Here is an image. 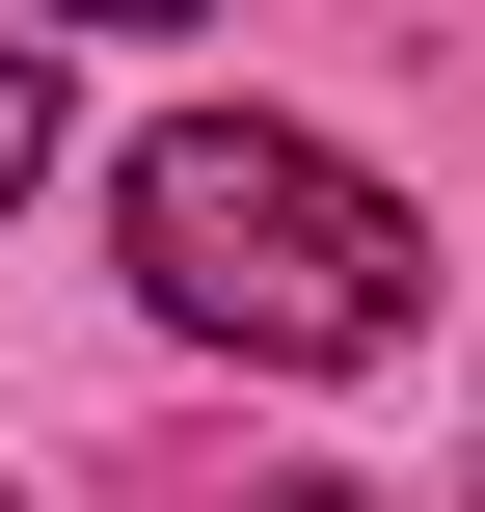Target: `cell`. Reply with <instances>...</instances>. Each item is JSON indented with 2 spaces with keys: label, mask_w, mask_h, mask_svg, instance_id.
I'll list each match as a JSON object with an SVG mask.
<instances>
[{
  "label": "cell",
  "mask_w": 485,
  "mask_h": 512,
  "mask_svg": "<svg viewBox=\"0 0 485 512\" xmlns=\"http://www.w3.org/2000/svg\"><path fill=\"white\" fill-rule=\"evenodd\" d=\"M54 162H81V135H54V54H27V27H0V216H27V189H54Z\"/></svg>",
  "instance_id": "cell-2"
},
{
  "label": "cell",
  "mask_w": 485,
  "mask_h": 512,
  "mask_svg": "<svg viewBox=\"0 0 485 512\" xmlns=\"http://www.w3.org/2000/svg\"><path fill=\"white\" fill-rule=\"evenodd\" d=\"M0 27H27V54H54V27H189V0H0Z\"/></svg>",
  "instance_id": "cell-3"
},
{
  "label": "cell",
  "mask_w": 485,
  "mask_h": 512,
  "mask_svg": "<svg viewBox=\"0 0 485 512\" xmlns=\"http://www.w3.org/2000/svg\"><path fill=\"white\" fill-rule=\"evenodd\" d=\"M243 512H378V486H243Z\"/></svg>",
  "instance_id": "cell-4"
},
{
  "label": "cell",
  "mask_w": 485,
  "mask_h": 512,
  "mask_svg": "<svg viewBox=\"0 0 485 512\" xmlns=\"http://www.w3.org/2000/svg\"><path fill=\"white\" fill-rule=\"evenodd\" d=\"M459 512H485V459H459Z\"/></svg>",
  "instance_id": "cell-5"
},
{
  "label": "cell",
  "mask_w": 485,
  "mask_h": 512,
  "mask_svg": "<svg viewBox=\"0 0 485 512\" xmlns=\"http://www.w3.org/2000/svg\"><path fill=\"white\" fill-rule=\"evenodd\" d=\"M108 243H135V297H162L189 351H243V378H351V351H405V297H432L405 189L324 162V135H270V108L135 135V162H108Z\"/></svg>",
  "instance_id": "cell-1"
}]
</instances>
